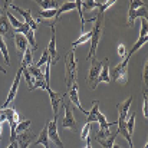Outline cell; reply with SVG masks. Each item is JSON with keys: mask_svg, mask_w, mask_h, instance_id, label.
Listing matches in <instances>:
<instances>
[{"mask_svg": "<svg viewBox=\"0 0 148 148\" xmlns=\"http://www.w3.org/2000/svg\"><path fill=\"white\" fill-rule=\"evenodd\" d=\"M76 78H78V62H76L75 52L71 50L65 58V84H66V86L69 88L71 85L76 84Z\"/></svg>", "mask_w": 148, "mask_h": 148, "instance_id": "6da1fadb", "label": "cell"}, {"mask_svg": "<svg viewBox=\"0 0 148 148\" xmlns=\"http://www.w3.org/2000/svg\"><path fill=\"white\" fill-rule=\"evenodd\" d=\"M95 26L92 29V38H91V48H89V53H88V59L91 60L95 53H97V49H98V43L99 39H101V35H102V27H103V13L99 12V14L95 17Z\"/></svg>", "mask_w": 148, "mask_h": 148, "instance_id": "7a4b0ae2", "label": "cell"}, {"mask_svg": "<svg viewBox=\"0 0 148 148\" xmlns=\"http://www.w3.org/2000/svg\"><path fill=\"white\" fill-rule=\"evenodd\" d=\"M128 62L130 59L128 58H124V60L121 63H118L114 69H112V79L116 82V84H122L125 85L128 82Z\"/></svg>", "mask_w": 148, "mask_h": 148, "instance_id": "3957f363", "label": "cell"}, {"mask_svg": "<svg viewBox=\"0 0 148 148\" xmlns=\"http://www.w3.org/2000/svg\"><path fill=\"white\" fill-rule=\"evenodd\" d=\"M3 112L6 115V121L10 125V143H14V140H16V127L20 122L19 114L14 108H6V109H3Z\"/></svg>", "mask_w": 148, "mask_h": 148, "instance_id": "277c9868", "label": "cell"}, {"mask_svg": "<svg viewBox=\"0 0 148 148\" xmlns=\"http://www.w3.org/2000/svg\"><path fill=\"white\" fill-rule=\"evenodd\" d=\"M118 137V132H109V130H105V131H101L98 130L97 134H95V140L98 141L99 144L103 148H112L114 147V143H115V138Z\"/></svg>", "mask_w": 148, "mask_h": 148, "instance_id": "5b68a950", "label": "cell"}, {"mask_svg": "<svg viewBox=\"0 0 148 148\" xmlns=\"http://www.w3.org/2000/svg\"><path fill=\"white\" fill-rule=\"evenodd\" d=\"M102 63H103V62H99L98 59H95V58L91 59V68H89V75H88V84L91 85L92 89L97 88V79H98L99 73H101Z\"/></svg>", "mask_w": 148, "mask_h": 148, "instance_id": "8992f818", "label": "cell"}, {"mask_svg": "<svg viewBox=\"0 0 148 148\" xmlns=\"http://www.w3.org/2000/svg\"><path fill=\"white\" fill-rule=\"evenodd\" d=\"M22 73H23V68H19V71H17V73H16V76H14V81H13V84H12V88H10V91H9V95H7V98H6L4 103H3V109H6V108L14 101V98H16V94H17V89H19V84H20Z\"/></svg>", "mask_w": 148, "mask_h": 148, "instance_id": "52a82bcc", "label": "cell"}, {"mask_svg": "<svg viewBox=\"0 0 148 148\" xmlns=\"http://www.w3.org/2000/svg\"><path fill=\"white\" fill-rule=\"evenodd\" d=\"M50 27V32H52V38H50V42H49V46L46 48L48 53H49V60L53 63L58 62L59 56H58V50H56V30H55V25L53 23H48Z\"/></svg>", "mask_w": 148, "mask_h": 148, "instance_id": "ba28073f", "label": "cell"}, {"mask_svg": "<svg viewBox=\"0 0 148 148\" xmlns=\"http://www.w3.org/2000/svg\"><path fill=\"white\" fill-rule=\"evenodd\" d=\"M62 106L65 108V118H63V121H62V128H68V130L76 131L78 122H76V119H75V116H73V114H72L71 106L66 105V103H62Z\"/></svg>", "mask_w": 148, "mask_h": 148, "instance_id": "9c48e42d", "label": "cell"}, {"mask_svg": "<svg viewBox=\"0 0 148 148\" xmlns=\"http://www.w3.org/2000/svg\"><path fill=\"white\" fill-rule=\"evenodd\" d=\"M36 140V134L32 132V131H25V132H20L16 135V144H17V148H27L33 141Z\"/></svg>", "mask_w": 148, "mask_h": 148, "instance_id": "30bf717a", "label": "cell"}, {"mask_svg": "<svg viewBox=\"0 0 148 148\" xmlns=\"http://www.w3.org/2000/svg\"><path fill=\"white\" fill-rule=\"evenodd\" d=\"M9 6L13 9V10H16L17 13H20L23 17H25V23L26 25H29V27L32 29V30H36L38 27H39V23L32 17V13H30V10H25V9H20V7H17L16 4H13L12 1H9Z\"/></svg>", "mask_w": 148, "mask_h": 148, "instance_id": "8fae6325", "label": "cell"}, {"mask_svg": "<svg viewBox=\"0 0 148 148\" xmlns=\"http://www.w3.org/2000/svg\"><path fill=\"white\" fill-rule=\"evenodd\" d=\"M56 119L58 118H53L50 122H48V137H49V141L55 143L59 148H63V143L58 134V121Z\"/></svg>", "mask_w": 148, "mask_h": 148, "instance_id": "7c38bea8", "label": "cell"}, {"mask_svg": "<svg viewBox=\"0 0 148 148\" xmlns=\"http://www.w3.org/2000/svg\"><path fill=\"white\" fill-rule=\"evenodd\" d=\"M48 91V94H49L50 97V103H52V108H53V118H58V114H59V108L62 106V103H63V95L62 94H58V92H55V91H52L50 89V86L46 89Z\"/></svg>", "mask_w": 148, "mask_h": 148, "instance_id": "4fadbf2b", "label": "cell"}, {"mask_svg": "<svg viewBox=\"0 0 148 148\" xmlns=\"http://www.w3.org/2000/svg\"><path fill=\"white\" fill-rule=\"evenodd\" d=\"M68 95H69V98L72 101V103L76 105V108H79L81 112H84V114L88 115V112L82 108V103H81V101H79V88H78V84H73V85H71V86L68 88Z\"/></svg>", "mask_w": 148, "mask_h": 148, "instance_id": "5bb4252c", "label": "cell"}, {"mask_svg": "<svg viewBox=\"0 0 148 148\" xmlns=\"http://www.w3.org/2000/svg\"><path fill=\"white\" fill-rule=\"evenodd\" d=\"M131 103H132V97H130L127 101H124V102H121V103H116V108H118V118H121V119H127V118H128Z\"/></svg>", "mask_w": 148, "mask_h": 148, "instance_id": "9a60e30c", "label": "cell"}, {"mask_svg": "<svg viewBox=\"0 0 148 148\" xmlns=\"http://www.w3.org/2000/svg\"><path fill=\"white\" fill-rule=\"evenodd\" d=\"M137 17H147V6L141 7V9H135V10H128V22L127 26H132Z\"/></svg>", "mask_w": 148, "mask_h": 148, "instance_id": "2e32d148", "label": "cell"}, {"mask_svg": "<svg viewBox=\"0 0 148 148\" xmlns=\"http://www.w3.org/2000/svg\"><path fill=\"white\" fill-rule=\"evenodd\" d=\"M109 84L111 82V76H109V60L105 59L103 63H102V69H101V73H99L98 79H97V85L98 84Z\"/></svg>", "mask_w": 148, "mask_h": 148, "instance_id": "e0dca14e", "label": "cell"}, {"mask_svg": "<svg viewBox=\"0 0 148 148\" xmlns=\"http://www.w3.org/2000/svg\"><path fill=\"white\" fill-rule=\"evenodd\" d=\"M13 42H14V46L19 52H25V50L29 48V43L25 38V35H20V33H14L13 35Z\"/></svg>", "mask_w": 148, "mask_h": 148, "instance_id": "ac0fdd59", "label": "cell"}, {"mask_svg": "<svg viewBox=\"0 0 148 148\" xmlns=\"http://www.w3.org/2000/svg\"><path fill=\"white\" fill-rule=\"evenodd\" d=\"M36 3L40 6L42 10H58L60 7V1L56 0H36Z\"/></svg>", "mask_w": 148, "mask_h": 148, "instance_id": "d6986e66", "label": "cell"}, {"mask_svg": "<svg viewBox=\"0 0 148 148\" xmlns=\"http://www.w3.org/2000/svg\"><path fill=\"white\" fill-rule=\"evenodd\" d=\"M73 9H76V3H75V1H66V3H62L60 7L56 10V16H55L53 22H58L59 17H60L65 12H69V10H73Z\"/></svg>", "mask_w": 148, "mask_h": 148, "instance_id": "ffe728a7", "label": "cell"}, {"mask_svg": "<svg viewBox=\"0 0 148 148\" xmlns=\"http://www.w3.org/2000/svg\"><path fill=\"white\" fill-rule=\"evenodd\" d=\"M33 52H35V50L32 49V48H27V49L23 52V59H22V65H20V68L26 69L27 66L33 65Z\"/></svg>", "mask_w": 148, "mask_h": 148, "instance_id": "44dd1931", "label": "cell"}, {"mask_svg": "<svg viewBox=\"0 0 148 148\" xmlns=\"http://www.w3.org/2000/svg\"><path fill=\"white\" fill-rule=\"evenodd\" d=\"M99 112V101H94L92 102V108L91 111L88 112L86 115V124H91V122H97V115Z\"/></svg>", "mask_w": 148, "mask_h": 148, "instance_id": "7402d4cb", "label": "cell"}, {"mask_svg": "<svg viewBox=\"0 0 148 148\" xmlns=\"http://www.w3.org/2000/svg\"><path fill=\"white\" fill-rule=\"evenodd\" d=\"M35 144H42L45 148H50L49 147V137H48V124L43 127V130L40 131V135L36 138V143Z\"/></svg>", "mask_w": 148, "mask_h": 148, "instance_id": "603a6c76", "label": "cell"}, {"mask_svg": "<svg viewBox=\"0 0 148 148\" xmlns=\"http://www.w3.org/2000/svg\"><path fill=\"white\" fill-rule=\"evenodd\" d=\"M91 38H92V30L85 32V33H81V36H79L75 42H72V48H76V46H79V45L85 43L86 40H91Z\"/></svg>", "mask_w": 148, "mask_h": 148, "instance_id": "cb8c5ba5", "label": "cell"}, {"mask_svg": "<svg viewBox=\"0 0 148 148\" xmlns=\"http://www.w3.org/2000/svg\"><path fill=\"white\" fill-rule=\"evenodd\" d=\"M26 71L35 78V81L36 79H45V76H43V72L40 71V68H38V66H35V65H30V66H27L26 68Z\"/></svg>", "mask_w": 148, "mask_h": 148, "instance_id": "d4e9b609", "label": "cell"}, {"mask_svg": "<svg viewBox=\"0 0 148 148\" xmlns=\"http://www.w3.org/2000/svg\"><path fill=\"white\" fill-rule=\"evenodd\" d=\"M147 42H148V36H145V38H140V39L134 43V46H132V49L130 50V53H128V55H125V58H128V59H130V58L132 56V53H135L137 50L141 48V46H144Z\"/></svg>", "mask_w": 148, "mask_h": 148, "instance_id": "484cf974", "label": "cell"}, {"mask_svg": "<svg viewBox=\"0 0 148 148\" xmlns=\"http://www.w3.org/2000/svg\"><path fill=\"white\" fill-rule=\"evenodd\" d=\"M101 1H92V0H88V1H82V12L85 10V12H91V10H94V9H99L101 7Z\"/></svg>", "mask_w": 148, "mask_h": 148, "instance_id": "4316f807", "label": "cell"}, {"mask_svg": "<svg viewBox=\"0 0 148 148\" xmlns=\"http://www.w3.org/2000/svg\"><path fill=\"white\" fill-rule=\"evenodd\" d=\"M135 112L132 111V114L131 115H128V118H127V132L130 134V137L132 135V132H134V128H135Z\"/></svg>", "mask_w": 148, "mask_h": 148, "instance_id": "83f0119b", "label": "cell"}, {"mask_svg": "<svg viewBox=\"0 0 148 148\" xmlns=\"http://www.w3.org/2000/svg\"><path fill=\"white\" fill-rule=\"evenodd\" d=\"M10 29V23L6 16H0V36H6Z\"/></svg>", "mask_w": 148, "mask_h": 148, "instance_id": "f1b7e54d", "label": "cell"}, {"mask_svg": "<svg viewBox=\"0 0 148 148\" xmlns=\"http://www.w3.org/2000/svg\"><path fill=\"white\" fill-rule=\"evenodd\" d=\"M25 38H26V40H27V43L30 45V48L33 50L38 49V45H36V39H35V30H32V29H29L26 33H25Z\"/></svg>", "mask_w": 148, "mask_h": 148, "instance_id": "f546056e", "label": "cell"}, {"mask_svg": "<svg viewBox=\"0 0 148 148\" xmlns=\"http://www.w3.org/2000/svg\"><path fill=\"white\" fill-rule=\"evenodd\" d=\"M6 17H7L9 23H10V25L14 27V30H16V29H20V27L23 26V23H22L20 20H17V19H16V17H14V16H13L9 10H6Z\"/></svg>", "mask_w": 148, "mask_h": 148, "instance_id": "4dcf8cb0", "label": "cell"}, {"mask_svg": "<svg viewBox=\"0 0 148 148\" xmlns=\"http://www.w3.org/2000/svg\"><path fill=\"white\" fill-rule=\"evenodd\" d=\"M0 52L6 60V65H10V58H9V50H7V45L3 39V36H0Z\"/></svg>", "mask_w": 148, "mask_h": 148, "instance_id": "1f68e13d", "label": "cell"}, {"mask_svg": "<svg viewBox=\"0 0 148 148\" xmlns=\"http://www.w3.org/2000/svg\"><path fill=\"white\" fill-rule=\"evenodd\" d=\"M30 124H32V121H30V119L20 121V122L17 124V127H16V135H17V134H20V132L27 131V130H29V127H30Z\"/></svg>", "mask_w": 148, "mask_h": 148, "instance_id": "d6a6232c", "label": "cell"}, {"mask_svg": "<svg viewBox=\"0 0 148 148\" xmlns=\"http://www.w3.org/2000/svg\"><path fill=\"white\" fill-rule=\"evenodd\" d=\"M148 84V63H144V71H143V92L144 97H147V85Z\"/></svg>", "mask_w": 148, "mask_h": 148, "instance_id": "836d02e7", "label": "cell"}, {"mask_svg": "<svg viewBox=\"0 0 148 148\" xmlns=\"http://www.w3.org/2000/svg\"><path fill=\"white\" fill-rule=\"evenodd\" d=\"M38 88H40V89H45V91H46L49 86L46 85L45 79H36V81H35V84L29 88V91H35V89H38Z\"/></svg>", "mask_w": 148, "mask_h": 148, "instance_id": "e575fe53", "label": "cell"}, {"mask_svg": "<svg viewBox=\"0 0 148 148\" xmlns=\"http://www.w3.org/2000/svg\"><path fill=\"white\" fill-rule=\"evenodd\" d=\"M55 16H56V10H40L39 12V20H42V19H55Z\"/></svg>", "mask_w": 148, "mask_h": 148, "instance_id": "d590c367", "label": "cell"}, {"mask_svg": "<svg viewBox=\"0 0 148 148\" xmlns=\"http://www.w3.org/2000/svg\"><path fill=\"white\" fill-rule=\"evenodd\" d=\"M148 32V20L147 17H141V30H140V38H145Z\"/></svg>", "mask_w": 148, "mask_h": 148, "instance_id": "8d00e7d4", "label": "cell"}, {"mask_svg": "<svg viewBox=\"0 0 148 148\" xmlns=\"http://www.w3.org/2000/svg\"><path fill=\"white\" fill-rule=\"evenodd\" d=\"M144 6H147V3H145V1H141V0H131V1H130V10L141 9V7H144Z\"/></svg>", "mask_w": 148, "mask_h": 148, "instance_id": "74e56055", "label": "cell"}, {"mask_svg": "<svg viewBox=\"0 0 148 148\" xmlns=\"http://www.w3.org/2000/svg\"><path fill=\"white\" fill-rule=\"evenodd\" d=\"M49 60V53H48V50L45 49L43 50V53H42V56H40V59H39V62L35 65V66H38V68H42L43 65H46V62Z\"/></svg>", "mask_w": 148, "mask_h": 148, "instance_id": "f35d334b", "label": "cell"}, {"mask_svg": "<svg viewBox=\"0 0 148 148\" xmlns=\"http://www.w3.org/2000/svg\"><path fill=\"white\" fill-rule=\"evenodd\" d=\"M89 131H91V124H85L82 131H81V140L82 141H86V138L89 137Z\"/></svg>", "mask_w": 148, "mask_h": 148, "instance_id": "ab89813d", "label": "cell"}, {"mask_svg": "<svg viewBox=\"0 0 148 148\" xmlns=\"http://www.w3.org/2000/svg\"><path fill=\"white\" fill-rule=\"evenodd\" d=\"M112 4H115V0H108V1L102 3V4H101V7H99V12H101V13H105V10H106V9H109Z\"/></svg>", "mask_w": 148, "mask_h": 148, "instance_id": "60d3db41", "label": "cell"}, {"mask_svg": "<svg viewBox=\"0 0 148 148\" xmlns=\"http://www.w3.org/2000/svg\"><path fill=\"white\" fill-rule=\"evenodd\" d=\"M22 75L25 76V79H26L27 85H30V86H32V85L35 84V81H33V76H32V75H30V73H29L26 69H23V73H22Z\"/></svg>", "mask_w": 148, "mask_h": 148, "instance_id": "b9f144b4", "label": "cell"}, {"mask_svg": "<svg viewBox=\"0 0 148 148\" xmlns=\"http://www.w3.org/2000/svg\"><path fill=\"white\" fill-rule=\"evenodd\" d=\"M143 112H144V116L148 118V98L144 97V105H143Z\"/></svg>", "mask_w": 148, "mask_h": 148, "instance_id": "7bdbcfd3", "label": "cell"}, {"mask_svg": "<svg viewBox=\"0 0 148 148\" xmlns=\"http://www.w3.org/2000/svg\"><path fill=\"white\" fill-rule=\"evenodd\" d=\"M116 49H118V55H119V56L124 59V58H125V46H124L122 43H119Z\"/></svg>", "mask_w": 148, "mask_h": 148, "instance_id": "ee69618b", "label": "cell"}, {"mask_svg": "<svg viewBox=\"0 0 148 148\" xmlns=\"http://www.w3.org/2000/svg\"><path fill=\"white\" fill-rule=\"evenodd\" d=\"M85 148H92V143H91V138L89 137L86 138V147Z\"/></svg>", "mask_w": 148, "mask_h": 148, "instance_id": "f6af8a7d", "label": "cell"}, {"mask_svg": "<svg viewBox=\"0 0 148 148\" xmlns=\"http://www.w3.org/2000/svg\"><path fill=\"white\" fill-rule=\"evenodd\" d=\"M1 6H3V3L0 1V16H3V14H4V12H3V7H1Z\"/></svg>", "mask_w": 148, "mask_h": 148, "instance_id": "bcb514c9", "label": "cell"}, {"mask_svg": "<svg viewBox=\"0 0 148 148\" xmlns=\"http://www.w3.org/2000/svg\"><path fill=\"white\" fill-rule=\"evenodd\" d=\"M0 72H1V73H6V69H4L1 65H0Z\"/></svg>", "mask_w": 148, "mask_h": 148, "instance_id": "7dc6e473", "label": "cell"}, {"mask_svg": "<svg viewBox=\"0 0 148 148\" xmlns=\"http://www.w3.org/2000/svg\"><path fill=\"white\" fill-rule=\"evenodd\" d=\"M13 145H14V143H10V145H9L7 148H13Z\"/></svg>", "mask_w": 148, "mask_h": 148, "instance_id": "c3c4849f", "label": "cell"}, {"mask_svg": "<svg viewBox=\"0 0 148 148\" xmlns=\"http://www.w3.org/2000/svg\"><path fill=\"white\" fill-rule=\"evenodd\" d=\"M13 148H17V144H16V141H14V145H13Z\"/></svg>", "mask_w": 148, "mask_h": 148, "instance_id": "681fc988", "label": "cell"}, {"mask_svg": "<svg viewBox=\"0 0 148 148\" xmlns=\"http://www.w3.org/2000/svg\"><path fill=\"white\" fill-rule=\"evenodd\" d=\"M144 148H148V144H145V147H144Z\"/></svg>", "mask_w": 148, "mask_h": 148, "instance_id": "f907efd6", "label": "cell"}, {"mask_svg": "<svg viewBox=\"0 0 148 148\" xmlns=\"http://www.w3.org/2000/svg\"><path fill=\"white\" fill-rule=\"evenodd\" d=\"M1 111H3V109H1V108H0V114H1Z\"/></svg>", "mask_w": 148, "mask_h": 148, "instance_id": "816d5d0a", "label": "cell"}]
</instances>
